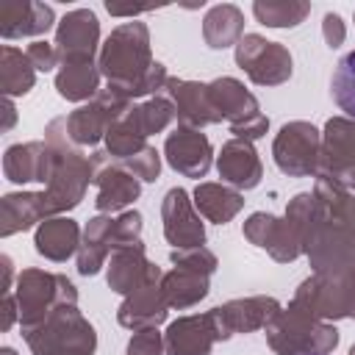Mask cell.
Wrapping results in <instances>:
<instances>
[{
    "mask_svg": "<svg viewBox=\"0 0 355 355\" xmlns=\"http://www.w3.org/2000/svg\"><path fill=\"white\" fill-rule=\"evenodd\" d=\"M313 230L305 247L313 272L355 255V191L333 178L313 183Z\"/></svg>",
    "mask_w": 355,
    "mask_h": 355,
    "instance_id": "1",
    "label": "cell"
},
{
    "mask_svg": "<svg viewBox=\"0 0 355 355\" xmlns=\"http://www.w3.org/2000/svg\"><path fill=\"white\" fill-rule=\"evenodd\" d=\"M44 141L53 153V175L44 186V197L53 216L72 211L80 205L89 183H92V158L72 144L67 133V116H55L44 128Z\"/></svg>",
    "mask_w": 355,
    "mask_h": 355,
    "instance_id": "2",
    "label": "cell"
},
{
    "mask_svg": "<svg viewBox=\"0 0 355 355\" xmlns=\"http://www.w3.org/2000/svg\"><path fill=\"white\" fill-rule=\"evenodd\" d=\"M153 64L155 61L150 50V28L139 19L116 25L97 55L100 75L108 80V86H116L130 100H136V89Z\"/></svg>",
    "mask_w": 355,
    "mask_h": 355,
    "instance_id": "3",
    "label": "cell"
},
{
    "mask_svg": "<svg viewBox=\"0 0 355 355\" xmlns=\"http://www.w3.org/2000/svg\"><path fill=\"white\" fill-rule=\"evenodd\" d=\"M263 336L275 355H330L338 347L333 322L316 319L297 302L280 308L263 327Z\"/></svg>",
    "mask_w": 355,
    "mask_h": 355,
    "instance_id": "4",
    "label": "cell"
},
{
    "mask_svg": "<svg viewBox=\"0 0 355 355\" xmlns=\"http://www.w3.org/2000/svg\"><path fill=\"white\" fill-rule=\"evenodd\" d=\"M291 302L324 322L355 319V255L330 269L311 272V277L297 286Z\"/></svg>",
    "mask_w": 355,
    "mask_h": 355,
    "instance_id": "5",
    "label": "cell"
},
{
    "mask_svg": "<svg viewBox=\"0 0 355 355\" xmlns=\"http://www.w3.org/2000/svg\"><path fill=\"white\" fill-rule=\"evenodd\" d=\"M33 355H94L97 333L78 305H58L33 330L22 333Z\"/></svg>",
    "mask_w": 355,
    "mask_h": 355,
    "instance_id": "6",
    "label": "cell"
},
{
    "mask_svg": "<svg viewBox=\"0 0 355 355\" xmlns=\"http://www.w3.org/2000/svg\"><path fill=\"white\" fill-rule=\"evenodd\" d=\"M14 297L19 305V330H33L42 324L53 308L58 305H78V288L67 275L44 272L28 266L17 275Z\"/></svg>",
    "mask_w": 355,
    "mask_h": 355,
    "instance_id": "7",
    "label": "cell"
},
{
    "mask_svg": "<svg viewBox=\"0 0 355 355\" xmlns=\"http://www.w3.org/2000/svg\"><path fill=\"white\" fill-rule=\"evenodd\" d=\"M208 94H211V103H214L219 119L230 125L233 139L258 141L261 136H266L269 116L261 111L255 94L250 89H244V83L239 78L225 75V78L211 80Z\"/></svg>",
    "mask_w": 355,
    "mask_h": 355,
    "instance_id": "8",
    "label": "cell"
},
{
    "mask_svg": "<svg viewBox=\"0 0 355 355\" xmlns=\"http://www.w3.org/2000/svg\"><path fill=\"white\" fill-rule=\"evenodd\" d=\"M272 158L288 178H316L322 158V130L305 119L286 122L272 141Z\"/></svg>",
    "mask_w": 355,
    "mask_h": 355,
    "instance_id": "9",
    "label": "cell"
},
{
    "mask_svg": "<svg viewBox=\"0 0 355 355\" xmlns=\"http://www.w3.org/2000/svg\"><path fill=\"white\" fill-rule=\"evenodd\" d=\"M133 105V100L119 92L116 86L100 89V94L83 105H78L69 116H67V133L72 139L75 147H94L100 141H105L108 128Z\"/></svg>",
    "mask_w": 355,
    "mask_h": 355,
    "instance_id": "10",
    "label": "cell"
},
{
    "mask_svg": "<svg viewBox=\"0 0 355 355\" xmlns=\"http://www.w3.org/2000/svg\"><path fill=\"white\" fill-rule=\"evenodd\" d=\"M236 64L255 86H280L291 78L294 61L286 44L269 42L261 33H244L236 44Z\"/></svg>",
    "mask_w": 355,
    "mask_h": 355,
    "instance_id": "11",
    "label": "cell"
},
{
    "mask_svg": "<svg viewBox=\"0 0 355 355\" xmlns=\"http://www.w3.org/2000/svg\"><path fill=\"white\" fill-rule=\"evenodd\" d=\"M92 183L97 189L94 205L100 214H122L128 205H133L141 194V180L125 169V164L114 161L105 147L94 150L92 155Z\"/></svg>",
    "mask_w": 355,
    "mask_h": 355,
    "instance_id": "12",
    "label": "cell"
},
{
    "mask_svg": "<svg viewBox=\"0 0 355 355\" xmlns=\"http://www.w3.org/2000/svg\"><path fill=\"white\" fill-rule=\"evenodd\" d=\"M280 308L283 305L275 297L258 294V297H239V300H230L225 305H216V308L208 311V316L214 322L216 338L219 341H227V338H233L239 333L263 330Z\"/></svg>",
    "mask_w": 355,
    "mask_h": 355,
    "instance_id": "13",
    "label": "cell"
},
{
    "mask_svg": "<svg viewBox=\"0 0 355 355\" xmlns=\"http://www.w3.org/2000/svg\"><path fill=\"white\" fill-rule=\"evenodd\" d=\"M316 178H333L347 189H355V119L330 116L324 122Z\"/></svg>",
    "mask_w": 355,
    "mask_h": 355,
    "instance_id": "14",
    "label": "cell"
},
{
    "mask_svg": "<svg viewBox=\"0 0 355 355\" xmlns=\"http://www.w3.org/2000/svg\"><path fill=\"white\" fill-rule=\"evenodd\" d=\"M244 239L269 252L277 263H291L302 255V241H300V233L294 230V225L286 219V216H275V214H266V211H255L244 219V227H241Z\"/></svg>",
    "mask_w": 355,
    "mask_h": 355,
    "instance_id": "15",
    "label": "cell"
},
{
    "mask_svg": "<svg viewBox=\"0 0 355 355\" xmlns=\"http://www.w3.org/2000/svg\"><path fill=\"white\" fill-rule=\"evenodd\" d=\"M161 222H164V239L172 244V250L202 247L205 244L202 216L194 208V200L183 186H172L164 194V200H161Z\"/></svg>",
    "mask_w": 355,
    "mask_h": 355,
    "instance_id": "16",
    "label": "cell"
},
{
    "mask_svg": "<svg viewBox=\"0 0 355 355\" xmlns=\"http://www.w3.org/2000/svg\"><path fill=\"white\" fill-rule=\"evenodd\" d=\"M55 50L61 64L67 61H94L100 55V19L92 8H72L55 25ZM58 64V67H61Z\"/></svg>",
    "mask_w": 355,
    "mask_h": 355,
    "instance_id": "17",
    "label": "cell"
},
{
    "mask_svg": "<svg viewBox=\"0 0 355 355\" xmlns=\"http://www.w3.org/2000/svg\"><path fill=\"white\" fill-rule=\"evenodd\" d=\"M164 158L178 175L200 180L208 175V169L214 164V147L202 130L178 125L164 139Z\"/></svg>",
    "mask_w": 355,
    "mask_h": 355,
    "instance_id": "18",
    "label": "cell"
},
{
    "mask_svg": "<svg viewBox=\"0 0 355 355\" xmlns=\"http://www.w3.org/2000/svg\"><path fill=\"white\" fill-rule=\"evenodd\" d=\"M164 272L158 263H153L147 258V250L144 244H133V247H122V250H114L108 263H105V280H108V288L128 297L133 294L136 288H141L144 283H153V280H161Z\"/></svg>",
    "mask_w": 355,
    "mask_h": 355,
    "instance_id": "19",
    "label": "cell"
},
{
    "mask_svg": "<svg viewBox=\"0 0 355 355\" xmlns=\"http://www.w3.org/2000/svg\"><path fill=\"white\" fill-rule=\"evenodd\" d=\"M161 94H166V97L172 100L178 125L202 130L205 125H216V122H222L219 114H216V108H214V103H211L208 83H200V80H183V78H169Z\"/></svg>",
    "mask_w": 355,
    "mask_h": 355,
    "instance_id": "20",
    "label": "cell"
},
{
    "mask_svg": "<svg viewBox=\"0 0 355 355\" xmlns=\"http://www.w3.org/2000/svg\"><path fill=\"white\" fill-rule=\"evenodd\" d=\"M216 172L222 183H227L236 191H250L263 178V164L258 158V150L252 141L244 139H227L216 155Z\"/></svg>",
    "mask_w": 355,
    "mask_h": 355,
    "instance_id": "21",
    "label": "cell"
},
{
    "mask_svg": "<svg viewBox=\"0 0 355 355\" xmlns=\"http://www.w3.org/2000/svg\"><path fill=\"white\" fill-rule=\"evenodd\" d=\"M3 175L11 183H50L53 175V153L47 141H19L6 147L3 153Z\"/></svg>",
    "mask_w": 355,
    "mask_h": 355,
    "instance_id": "22",
    "label": "cell"
},
{
    "mask_svg": "<svg viewBox=\"0 0 355 355\" xmlns=\"http://www.w3.org/2000/svg\"><path fill=\"white\" fill-rule=\"evenodd\" d=\"M216 341L219 338H216V330H214L208 311L178 316L164 330L166 355H211Z\"/></svg>",
    "mask_w": 355,
    "mask_h": 355,
    "instance_id": "23",
    "label": "cell"
},
{
    "mask_svg": "<svg viewBox=\"0 0 355 355\" xmlns=\"http://www.w3.org/2000/svg\"><path fill=\"white\" fill-rule=\"evenodd\" d=\"M166 316H169V305L161 294V280L144 283L141 288L128 294L122 300V305L116 308V322L133 333L147 330V327H158L161 322H166Z\"/></svg>",
    "mask_w": 355,
    "mask_h": 355,
    "instance_id": "24",
    "label": "cell"
},
{
    "mask_svg": "<svg viewBox=\"0 0 355 355\" xmlns=\"http://www.w3.org/2000/svg\"><path fill=\"white\" fill-rule=\"evenodd\" d=\"M44 219H53L44 189L42 191H11L0 200V236L8 239L14 233L39 227Z\"/></svg>",
    "mask_w": 355,
    "mask_h": 355,
    "instance_id": "25",
    "label": "cell"
},
{
    "mask_svg": "<svg viewBox=\"0 0 355 355\" xmlns=\"http://www.w3.org/2000/svg\"><path fill=\"white\" fill-rule=\"evenodd\" d=\"M55 11L44 3H3L0 6V36L3 39H25V36H42L53 28Z\"/></svg>",
    "mask_w": 355,
    "mask_h": 355,
    "instance_id": "26",
    "label": "cell"
},
{
    "mask_svg": "<svg viewBox=\"0 0 355 355\" xmlns=\"http://www.w3.org/2000/svg\"><path fill=\"white\" fill-rule=\"evenodd\" d=\"M80 239H83V230H80V225L75 219H69V216H53V219H44L36 227L33 247H36V252L42 258H47L53 263H64L72 255H78Z\"/></svg>",
    "mask_w": 355,
    "mask_h": 355,
    "instance_id": "27",
    "label": "cell"
},
{
    "mask_svg": "<svg viewBox=\"0 0 355 355\" xmlns=\"http://www.w3.org/2000/svg\"><path fill=\"white\" fill-rule=\"evenodd\" d=\"M111 225H114V216L111 214H97L86 222L83 227V239H80V247H78V272L83 277H92L97 275L108 258H111Z\"/></svg>",
    "mask_w": 355,
    "mask_h": 355,
    "instance_id": "28",
    "label": "cell"
},
{
    "mask_svg": "<svg viewBox=\"0 0 355 355\" xmlns=\"http://www.w3.org/2000/svg\"><path fill=\"white\" fill-rule=\"evenodd\" d=\"M191 200H194V208L200 211V216L214 225H227L244 208L241 191L230 189L227 183H214V180L197 183V189L191 191Z\"/></svg>",
    "mask_w": 355,
    "mask_h": 355,
    "instance_id": "29",
    "label": "cell"
},
{
    "mask_svg": "<svg viewBox=\"0 0 355 355\" xmlns=\"http://www.w3.org/2000/svg\"><path fill=\"white\" fill-rule=\"evenodd\" d=\"M100 67L94 61H67L55 69V92L69 103H89L100 94Z\"/></svg>",
    "mask_w": 355,
    "mask_h": 355,
    "instance_id": "30",
    "label": "cell"
},
{
    "mask_svg": "<svg viewBox=\"0 0 355 355\" xmlns=\"http://www.w3.org/2000/svg\"><path fill=\"white\" fill-rule=\"evenodd\" d=\"M244 36V14L233 3H219L211 6L202 17V39L211 50H225L236 47L239 39Z\"/></svg>",
    "mask_w": 355,
    "mask_h": 355,
    "instance_id": "31",
    "label": "cell"
},
{
    "mask_svg": "<svg viewBox=\"0 0 355 355\" xmlns=\"http://www.w3.org/2000/svg\"><path fill=\"white\" fill-rule=\"evenodd\" d=\"M208 291H211V277L180 269V266H172L161 277V294H164L166 305L175 311H186V308L197 305L200 300L208 297Z\"/></svg>",
    "mask_w": 355,
    "mask_h": 355,
    "instance_id": "32",
    "label": "cell"
},
{
    "mask_svg": "<svg viewBox=\"0 0 355 355\" xmlns=\"http://www.w3.org/2000/svg\"><path fill=\"white\" fill-rule=\"evenodd\" d=\"M36 83V69L25 50H17L11 44L0 47V89L6 97H22L33 89Z\"/></svg>",
    "mask_w": 355,
    "mask_h": 355,
    "instance_id": "33",
    "label": "cell"
},
{
    "mask_svg": "<svg viewBox=\"0 0 355 355\" xmlns=\"http://www.w3.org/2000/svg\"><path fill=\"white\" fill-rule=\"evenodd\" d=\"M128 119L133 122V128L150 139L153 133H164L178 116H175V105L166 94H155V97H147L136 105L128 108Z\"/></svg>",
    "mask_w": 355,
    "mask_h": 355,
    "instance_id": "34",
    "label": "cell"
},
{
    "mask_svg": "<svg viewBox=\"0 0 355 355\" xmlns=\"http://www.w3.org/2000/svg\"><path fill=\"white\" fill-rule=\"evenodd\" d=\"M252 14L266 28H297L311 14V3H302V0H255Z\"/></svg>",
    "mask_w": 355,
    "mask_h": 355,
    "instance_id": "35",
    "label": "cell"
},
{
    "mask_svg": "<svg viewBox=\"0 0 355 355\" xmlns=\"http://www.w3.org/2000/svg\"><path fill=\"white\" fill-rule=\"evenodd\" d=\"M330 94H333V103L344 111V116L355 119V50H349L336 64L330 78Z\"/></svg>",
    "mask_w": 355,
    "mask_h": 355,
    "instance_id": "36",
    "label": "cell"
},
{
    "mask_svg": "<svg viewBox=\"0 0 355 355\" xmlns=\"http://www.w3.org/2000/svg\"><path fill=\"white\" fill-rule=\"evenodd\" d=\"M141 227H144V219L139 211H122L114 216V225H111V252L114 250H122V247H133L141 241Z\"/></svg>",
    "mask_w": 355,
    "mask_h": 355,
    "instance_id": "37",
    "label": "cell"
},
{
    "mask_svg": "<svg viewBox=\"0 0 355 355\" xmlns=\"http://www.w3.org/2000/svg\"><path fill=\"white\" fill-rule=\"evenodd\" d=\"M169 261L180 269H189V272H197V275H205L211 277L219 266L216 255L202 244V247H183V250H172L169 252Z\"/></svg>",
    "mask_w": 355,
    "mask_h": 355,
    "instance_id": "38",
    "label": "cell"
},
{
    "mask_svg": "<svg viewBox=\"0 0 355 355\" xmlns=\"http://www.w3.org/2000/svg\"><path fill=\"white\" fill-rule=\"evenodd\" d=\"M119 164H125V169L133 172L141 183H155L158 175H161V153H158L155 147H150V144H147L141 153H136L133 158L119 161Z\"/></svg>",
    "mask_w": 355,
    "mask_h": 355,
    "instance_id": "39",
    "label": "cell"
},
{
    "mask_svg": "<svg viewBox=\"0 0 355 355\" xmlns=\"http://www.w3.org/2000/svg\"><path fill=\"white\" fill-rule=\"evenodd\" d=\"M125 355H166V344H164V333H158V327H147V330H136L128 341Z\"/></svg>",
    "mask_w": 355,
    "mask_h": 355,
    "instance_id": "40",
    "label": "cell"
},
{
    "mask_svg": "<svg viewBox=\"0 0 355 355\" xmlns=\"http://www.w3.org/2000/svg\"><path fill=\"white\" fill-rule=\"evenodd\" d=\"M25 55L31 58V64H33L36 72H50V69H55V67L61 64L55 44H53V42H44V39L31 42V44L25 47Z\"/></svg>",
    "mask_w": 355,
    "mask_h": 355,
    "instance_id": "41",
    "label": "cell"
},
{
    "mask_svg": "<svg viewBox=\"0 0 355 355\" xmlns=\"http://www.w3.org/2000/svg\"><path fill=\"white\" fill-rule=\"evenodd\" d=\"M322 36H324V44H327L330 50L341 47L344 39H347V25H344V19H341L338 14H333V11H327L324 19H322Z\"/></svg>",
    "mask_w": 355,
    "mask_h": 355,
    "instance_id": "42",
    "label": "cell"
},
{
    "mask_svg": "<svg viewBox=\"0 0 355 355\" xmlns=\"http://www.w3.org/2000/svg\"><path fill=\"white\" fill-rule=\"evenodd\" d=\"M14 322H19V305H17L14 291H6L3 294V322H0V330L8 333L14 327Z\"/></svg>",
    "mask_w": 355,
    "mask_h": 355,
    "instance_id": "43",
    "label": "cell"
},
{
    "mask_svg": "<svg viewBox=\"0 0 355 355\" xmlns=\"http://www.w3.org/2000/svg\"><path fill=\"white\" fill-rule=\"evenodd\" d=\"M0 263H3V294H6V291H14V286H11L14 283V263L8 255H3Z\"/></svg>",
    "mask_w": 355,
    "mask_h": 355,
    "instance_id": "44",
    "label": "cell"
},
{
    "mask_svg": "<svg viewBox=\"0 0 355 355\" xmlns=\"http://www.w3.org/2000/svg\"><path fill=\"white\" fill-rule=\"evenodd\" d=\"M3 114H6V119H3V130H11L14 122H17V108H14V100H11V97L3 100Z\"/></svg>",
    "mask_w": 355,
    "mask_h": 355,
    "instance_id": "45",
    "label": "cell"
},
{
    "mask_svg": "<svg viewBox=\"0 0 355 355\" xmlns=\"http://www.w3.org/2000/svg\"><path fill=\"white\" fill-rule=\"evenodd\" d=\"M105 8H108V14H114V17H139V14H144V11H150V8H122V6H114V3H105Z\"/></svg>",
    "mask_w": 355,
    "mask_h": 355,
    "instance_id": "46",
    "label": "cell"
},
{
    "mask_svg": "<svg viewBox=\"0 0 355 355\" xmlns=\"http://www.w3.org/2000/svg\"><path fill=\"white\" fill-rule=\"evenodd\" d=\"M0 355H17V349H11V347H3V349H0Z\"/></svg>",
    "mask_w": 355,
    "mask_h": 355,
    "instance_id": "47",
    "label": "cell"
},
{
    "mask_svg": "<svg viewBox=\"0 0 355 355\" xmlns=\"http://www.w3.org/2000/svg\"><path fill=\"white\" fill-rule=\"evenodd\" d=\"M349 355H355V344H352V347H349Z\"/></svg>",
    "mask_w": 355,
    "mask_h": 355,
    "instance_id": "48",
    "label": "cell"
}]
</instances>
